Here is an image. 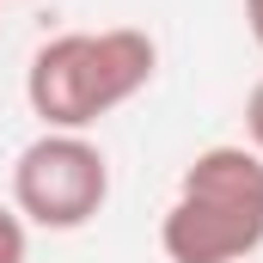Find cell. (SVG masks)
I'll return each instance as SVG.
<instances>
[{
    "label": "cell",
    "mask_w": 263,
    "mask_h": 263,
    "mask_svg": "<svg viewBox=\"0 0 263 263\" xmlns=\"http://www.w3.org/2000/svg\"><path fill=\"white\" fill-rule=\"evenodd\" d=\"M153 73H159V43L135 25L62 31L37 43V55L25 67V104L31 117H43V129L86 135L98 117H110L135 92H147Z\"/></svg>",
    "instance_id": "6da1fadb"
},
{
    "label": "cell",
    "mask_w": 263,
    "mask_h": 263,
    "mask_svg": "<svg viewBox=\"0 0 263 263\" xmlns=\"http://www.w3.org/2000/svg\"><path fill=\"white\" fill-rule=\"evenodd\" d=\"M263 245V153L245 141L202 147L178 178L159 220V251L172 263H245Z\"/></svg>",
    "instance_id": "7a4b0ae2"
},
{
    "label": "cell",
    "mask_w": 263,
    "mask_h": 263,
    "mask_svg": "<svg viewBox=\"0 0 263 263\" xmlns=\"http://www.w3.org/2000/svg\"><path fill=\"white\" fill-rule=\"evenodd\" d=\"M110 202V159L92 135L43 129L12 159V208L25 227L43 233H80Z\"/></svg>",
    "instance_id": "3957f363"
},
{
    "label": "cell",
    "mask_w": 263,
    "mask_h": 263,
    "mask_svg": "<svg viewBox=\"0 0 263 263\" xmlns=\"http://www.w3.org/2000/svg\"><path fill=\"white\" fill-rule=\"evenodd\" d=\"M25 251H31V233H25L18 208H0V263H25Z\"/></svg>",
    "instance_id": "277c9868"
},
{
    "label": "cell",
    "mask_w": 263,
    "mask_h": 263,
    "mask_svg": "<svg viewBox=\"0 0 263 263\" xmlns=\"http://www.w3.org/2000/svg\"><path fill=\"white\" fill-rule=\"evenodd\" d=\"M245 147H251V153H263V80L245 92Z\"/></svg>",
    "instance_id": "5b68a950"
},
{
    "label": "cell",
    "mask_w": 263,
    "mask_h": 263,
    "mask_svg": "<svg viewBox=\"0 0 263 263\" xmlns=\"http://www.w3.org/2000/svg\"><path fill=\"white\" fill-rule=\"evenodd\" d=\"M245 25H251V43L263 49V0H245Z\"/></svg>",
    "instance_id": "8992f818"
}]
</instances>
